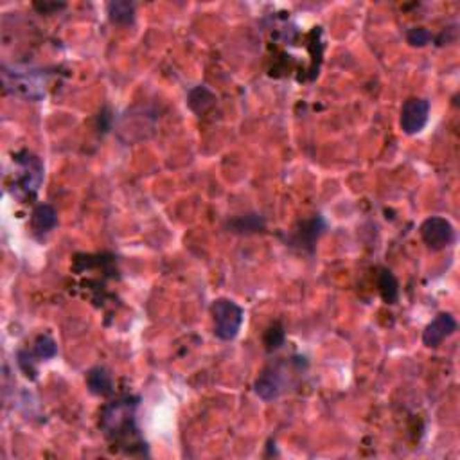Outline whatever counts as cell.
<instances>
[{"label":"cell","instance_id":"20","mask_svg":"<svg viewBox=\"0 0 460 460\" xmlns=\"http://www.w3.org/2000/svg\"><path fill=\"white\" fill-rule=\"evenodd\" d=\"M62 8H65V6L63 4H51V2H44V4H35V9H38L40 13H44V15H47V13H51V11H58V9H62Z\"/></svg>","mask_w":460,"mask_h":460},{"label":"cell","instance_id":"5","mask_svg":"<svg viewBox=\"0 0 460 460\" xmlns=\"http://www.w3.org/2000/svg\"><path fill=\"white\" fill-rule=\"evenodd\" d=\"M421 237L428 248L443 250L455 241V230L446 218L432 216L421 225Z\"/></svg>","mask_w":460,"mask_h":460},{"label":"cell","instance_id":"17","mask_svg":"<svg viewBox=\"0 0 460 460\" xmlns=\"http://www.w3.org/2000/svg\"><path fill=\"white\" fill-rule=\"evenodd\" d=\"M33 352H35L36 358L40 359H51L58 355V346L49 334H42V337L36 338Z\"/></svg>","mask_w":460,"mask_h":460},{"label":"cell","instance_id":"8","mask_svg":"<svg viewBox=\"0 0 460 460\" xmlns=\"http://www.w3.org/2000/svg\"><path fill=\"white\" fill-rule=\"evenodd\" d=\"M282 386H284V382L279 370H264L255 382V394L264 401H272L281 395Z\"/></svg>","mask_w":460,"mask_h":460},{"label":"cell","instance_id":"6","mask_svg":"<svg viewBox=\"0 0 460 460\" xmlns=\"http://www.w3.org/2000/svg\"><path fill=\"white\" fill-rule=\"evenodd\" d=\"M429 117V101L426 99H419V97H412L401 108V130L407 135H416V133L423 132V128L426 126Z\"/></svg>","mask_w":460,"mask_h":460},{"label":"cell","instance_id":"9","mask_svg":"<svg viewBox=\"0 0 460 460\" xmlns=\"http://www.w3.org/2000/svg\"><path fill=\"white\" fill-rule=\"evenodd\" d=\"M58 225V212L53 205L49 203H42V205L35 207L31 216V227L35 234H47L51 232Z\"/></svg>","mask_w":460,"mask_h":460},{"label":"cell","instance_id":"13","mask_svg":"<svg viewBox=\"0 0 460 460\" xmlns=\"http://www.w3.org/2000/svg\"><path fill=\"white\" fill-rule=\"evenodd\" d=\"M228 228L236 234H254L263 230L264 219L259 214H243L228 221Z\"/></svg>","mask_w":460,"mask_h":460},{"label":"cell","instance_id":"7","mask_svg":"<svg viewBox=\"0 0 460 460\" xmlns=\"http://www.w3.org/2000/svg\"><path fill=\"white\" fill-rule=\"evenodd\" d=\"M457 331V320L450 313H438L423 333V343L426 347H438Z\"/></svg>","mask_w":460,"mask_h":460},{"label":"cell","instance_id":"16","mask_svg":"<svg viewBox=\"0 0 460 460\" xmlns=\"http://www.w3.org/2000/svg\"><path fill=\"white\" fill-rule=\"evenodd\" d=\"M284 340H286L284 327H282V324H279V322H275V324L270 325V327L264 331L263 343H264V349H266L268 352H273V351H277V349H281L282 343H284Z\"/></svg>","mask_w":460,"mask_h":460},{"label":"cell","instance_id":"12","mask_svg":"<svg viewBox=\"0 0 460 460\" xmlns=\"http://www.w3.org/2000/svg\"><path fill=\"white\" fill-rule=\"evenodd\" d=\"M108 17L114 24H119V26H128V24H132L133 18H135V4H133V2H128V0L110 2Z\"/></svg>","mask_w":460,"mask_h":460},{"label":"cell","instance_id":"18","mask_svg":"<svg viewBox=\"0 0 460 460\" xmlns=\"http://www.w3.org/2000/svg\"><path fill=\"white\" fill-rule=\"evenodd\" d=\"M18 367L22 368V373L26 374L27 377H31V380H36V367H35V361H36V356L35 352H29V351H18Z\"/></svg>","mask_w":460,"mask_h":460},{"label":"cell","instance_id":"15","mask_svg":"<svg viewBox=\"0 0 460 460\" xmlns=\"http://www.w3.org/2000/svg\"><path fill=\"white\" fill-rule=\"evenodd\" d=\"M377 288H380V293L382 298L386 304H395L399 298V286L395 281L394 273L390 270H382L380 273V279H377Z\"/></svg>","mask_w":460,"mask_h":460},{"label":"cell","instance_id":"19","mask_svg":"<svg viewBox=\"0 0 460 460\" xmlns=\"http://www.w3.org/2000/svg\"><path fill=\"white\" fill-rule=\"evenodd\" d=\"M407 40L408 44L414 45V47H425V45L429 44L432 35H429V31L425 29V27H414V29H410V31L407 33Z\"/></svg>","mask_w":460,"mask_h":460},{"label":"cell","instance_id":"1","mask_svg":"<svg viewBox=\"0 0 460 460\" xmlns=\"http://www.w3.org/2000/svg\"><path fill=\"white\" fill-rule=\"evenodd\" d=\"M137 401V398L124 395L106 404L101 414V429L106 438L128 450V453H135L133 448H146L135 423Z\"/></svg>","mask_w":460,"mask_h":460},{"label":"cell","instance_id":"4","mask_svg":"<svg viewBox=\"0 0 460 460\" xmlns=\"http://www.w3.org/2000/svg\"><path fill=\"white\" fill-rule=\"evenodd\" d=\"M211 312L212 318H214L216 337L223 342L234 340L239 333V329H241L243 318H245L241 306L230 300V298H218L212 304Z\"/></svg>","mask_w":460,"mask_h":460},{"label":"cell","instance_id":"2","mask_svg":"<svg viewBox=\"0 0 460 460\" xmlns=\"http://www.w3.org/2000/svg\"><path fill=\"white\" fill-rule=\"evenodd\" d=\"M17 176H15V196L20 200L33 198L38 193L44 180V164L31 151H20L15 155Z\"/></svg>","mask_w":460,"mask_h":460},{"label":"cell","instance_id":"10","mask_svg":"<svg viewBox=\"0 0 460 460\" xmlns=\"http://www.w3.org/2000/svg\"><path fill=\"white\" fill-rule=\"evenodd\" d=\"M87 386L88 390L96 395H108L112 394V390H114L112 376H110L108 370L103 367H94L88 370Z\"/></svg>","mask_w":460,"mask_h":460},{"label":"cell","instance_id":"11","mask_svg":"<svg viewBox=\"0 0 460 460\" xmlns=\"http://www.w3.org/2000/svg\"><path fill=\"white\" fill-rule=\"evenodd\" d=\"M216 101V96L212 94V90H209L207 87L200 85V87H194L187 96V105L189 108L196 112V114H203L205 110L211 108Z\"/></svg>","mask_w":460,"mask_h":460},{"label":"cell","instance_id":"14","mask_svg":"<svg viewBox=\"0 0 460 460\" xmlns=\"http://www.w3.org/2000/svg\"><path fill=\"white\" fill-rule=\"evenodd\" d=\"M325 230V221L320 216H313L312 219H307L300 225V230H298V239L306 243V246L312 248L315 245V241L322 236V232Z\"/></svg>","mask_w":460,"mask_h":460},{"label":"cell","instance_id":"3","mask_svg":"<svg viewBox=\"0 0 460 460\" xmlns=\"http://www.w3.org/2000/svg\"><path fill=\"white\" fill-rule=\"evenodd\" d=\"M2 78H4L6 92L26 97V99H33V101H38L44 97L45 79L38 71L20 69V67H13V71H9L8 67H4Z\"/></svg>","mask_w":460,"mask_h":460}]
</instances>
